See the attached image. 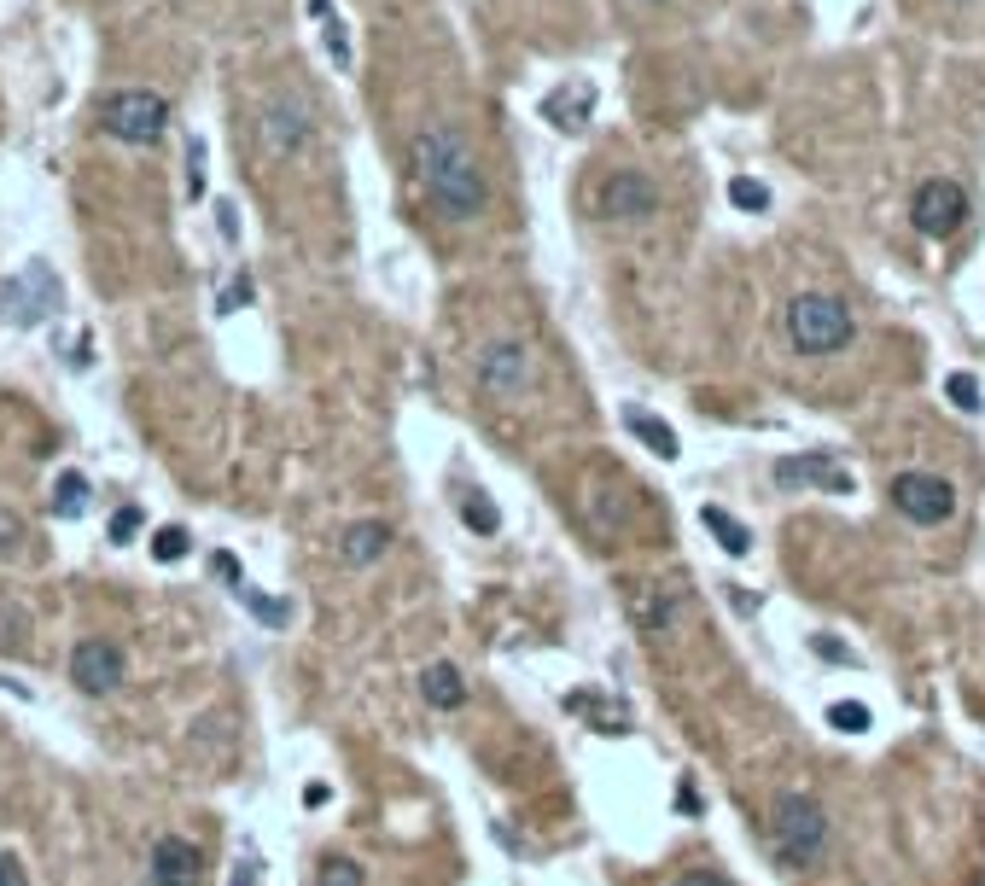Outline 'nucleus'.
I'll return each instance as SVG.
<instances>
[{"label": "nucleus", "instance_id": "1", "mask_svg": "<svg viewBox=\"0 0 985 886\" xmlns=\"http://www.w3.org/2000/svg\"><path fill=\"white\" fill-rule=\"evenodd\" d=\"M408 158H414V181H420L426 205L438 210L443 222H478L490 210V181L478 170L473 146L455 135L449 123L420 129L414 146H408Z\"/></svg>", "mask_w": 985, "mask_h": 886}, {"label": "nucleus", "instance_id": "2", "mask_svg": "<svg viewBox=\"0 0 985 886\" xmlns=\"http://www.w3.org/2000/svg\"><path fill=\"white\" fill-rule=\"evenodd\" d=\"M764 846L770 857L793 869V875H805L816 869L828 846H834V822L828 811L816 805V793H799V787H782L776 799H770V811H764Z\"/></svg>", "mask_w": 985, "mask_h": 886}, {"label": "nucleus", "instance_id": "3", "mask_svg": "<svg viewBox=\"0 0 985 886\" xmlns=\"http://www.w3.org/2000/svg\"><path fill=\"white\" fill-rule=\"evenodd\" d=\"M851 339H857V321H851V309L840 304V298H828V292H799V298L787 304V344H793L799 356H840Z\"/></svg>", "mask_w": 985, "mask_h": 886}, {"label": "nucleus", "instance_id": "4", "mask_svg": "<svg viewBox=\"0 0 985 886\" xmlns=\"http://www.w3.org/2000/svg\"><path fill=\"white\" fill-rule=\"evenodd\" d=\"M473 379L490 403H519L537 391V350L525 339H490L473 356Z\"/></svg>", "mask_w": 985, "mask_h": 886}, {"label": "nucleus", "instance_id": "5", "mask_svg": "<svg viewBox=\"0 0 985 886\" xmlns=\"http://www.w3.org/2000/svg\"><path fill=\"white\" fill-rule=\"evenodd\" d=\"M100 123L111 140H129V146H158L170 129V105L158 100L152 88H123L100 105Z\"/></svg>", "mask_w": 985, "mask_h": 886}, {"label": "nucleus", "instance_id": "6", "mask_svg": "<svg viewBox=\"0 0 985 886\" xmlns=\"http://www.w3.org/2000/svg\"><path fill=\"white\" fill-rule=\"evenodd\" d=\"M624 607H630V624L642 630L647 642H665V636L682 630L688 595H682V583H665V578H624Z\"/></svg>", "mask_w": 985, "mask_h": 886}, {"label": "nucleus", "instance_id": "7", "mask_svg": "<svg viewBox=\"0 0 985 886\" xmlns=\"http://www.w3.org/2000/svg\"><path fill=\"white\" fill-rule=\"evenodd\" d=\"M886 496H892V508L904 513L910 525H945V519H956V484L939 473H916V467L910 473H892Z\"/></svg>", "mask_w": 985, "mask_h": 886}, {"label": "nucleus", "instance_id": "8", "mask_svg": "<svg viewBox=\"0 0 985 886\" xmlns=\"http://www.w3.org/2000/svg\"><path fill=\"white\" fill-rule=\"evenodd\" d=\"M910 216H916V228L927 239L962 234V222H968V187H962V181H951V175H933V181H921V187H916Z\"/></svg>", "mask_w": 985, "mask_h": 886}, {"label": "nucleus", "instance_id": "9", "mask_svg": "<svg viewBox=\"0 0 985 886\" xmlns=\"http://www.w3.org/2000/svg\"><path fill=\"white\" fill-rule=\"evenodd\" d=\"M53 309H59V280H53L47 263L12 274V280H0V321H12V327H35V321H47Z\"/></svg>", "mask_w": 985, "mask_h": 886}, {"label": "nucleus", "instance_id": "10", "mask_svg": "<svg viewBox=\"0 0 985 886\" xmlns=\"http://www.w3.org/2000/svg\"><path fill=\"white\" fill-rule=\"evenodd\" d=\"M123 677H129V653L117 648L111 636H88V642H76V653H70V682H76L88 700L117 694Z\"/></svg>", "mask_w": 985, "mask_h": 886}, {"label": "nucleus", "instance_id": "11", "mask_svg": "<svg viewBox=\"0 0 985 886\" xmlns=\"http://www.w3.org/2000/svg\"><path fill=\"white\" fill-rule=\"evenodd\" d=\"M595 216H607V222H647V216H659V187L642 170H612L595 187Z\"/></svg>", "mask_w": 985, "mask_h": 886}, {"label": "nucleus", "instance_id": "12", "mask_svg": "<svg viewBox=\"0 0 985 886\" xmlns=\"http://www.w3.org/2000/svg\"><path fill=\"white\" fill-rule=\"evenodd\" d=\"M309 140H315V111L298 94H274L269 111H263V146L274 158H292V152H304Z\"/></svg>", "mask_w": 985, "mask_h": 886}, {"label": "nucleus", "instance_id": "13", "mask_svg": "<svg viewBox=\"0 0 985 886\" xmlns=\"http://www.w3.org/2000/svg\"><path fill=\"white\" fill-rule=\"evenodd\" d=\"M146 881L152 886H204V852L187 834H158L146 857Z\"/></svg>", "mask_w": 985, "mask_h": 886}, {"label": "nucleus", "instance_id": "14", "mask_svg": "<svg viewBox=\"0 0 985 886\" xmlns=\"http://www.w3.org/2000/svg\"><path fill=\"white\" fill-rule=\"evenodd\" d=\"M776 484L787 490H828V496H851V473L834 461V455H782L776 461Z\"/></svg>", "mask_w": 985, "mask_h": 886}, {"label": "nucleus", "instance_id": "15", "mask_svg": "<svg viewBox=\"0 0 985 886\" xmlns=\"http://www.w3.org/2000/svg\"><path fill=\"white\" fill-rule=\"evenodd\" d=\"M589 111H595V88H589V82H560V88L543 100V117L554 129H566V135L589 123Z\"/></svg>", "mask_w": 985, "mask_h": 886}, {"label": "nucleus", "instance_id": "16", "mask_svg": "<svg viewBox=\"0 0 985 886\" xmlns=\"http://www.w3.org/2000/svg\"><path fill=\"white\" fill-rule=\"evenodd\" d=\"M420 700H426L432 712H461V706H467V677H461L449 659H438V665L420 671Z\"/></svg>", "mask_w": 985, "mask_h": 886}, {"label": "nucleus", "instance_id": "17", "mask_svg": "<svg viewBox=\"0 0 985 886\" xmlns=\"http://www.w3.org/2000/svg\"><path fill=\"white\" fill-rule=\"evenodd\" d=\"M385 548H391V525L385 519H356L339 537V560L344 566H374Z\"/></svg>", "mask_w": 985, "mask_h": 886}, {"label": "nucleus", "instance_id": "18", "mask_svg": "<svg viewBox=\"0 0 985 886\" xmlns=\"http://www.w3.org/2000/svg\"><path fill=\"white\" fill-rule=\"evenodd\" d=\"M624 426H630V438H642L653 455H665V461H677V432L659 420V414L647 409H624Z\"/></svg>", "mask_w": 985, "mask_h": 886}, {"label": "nucleus", "instance_id": "19", "mask_svg": "<svg viewBox=\"0 0 985 886\" xmlns=\"http://www.w3.org/2000/svg\"><path fill=\"white\" fill-rule=\"evenodd\" d=\"M0 653H12V659H30L35 653V624L12 601H0Z\"/></svg>", "mask_w": 985, "mask_h": 886}, {"label": "nucleus", "instance_id": "20", "mask_svg": "<svg viewBox=\"0 0 985 886\" xmlns=\"http://www.w3.org/2000/svg\"><path fill=\"white\" fill-rule=\"evenodd\" d=\"M88 496H94V484L82 473H65L53 484V519H82V513H88Z\"/></svg>", "mask_w": 985, "mask_h": 886}, {"label": "nucleus", "instance_id": "21", "mask_svg": "<svg viewBox=\"0 0 985 886\" xmlns=\"http://www.w3.org/2000/svg\"><path fill=\"white\" fill-rule=\"evenodd\" d=\"M700 519H706V531H712L729 554H747V548H752V531L735 519V513H723V508H712V502H706V508H700Z\"/></svg>", "mask_w": 985, "mask_h": 886}, {"label": "nucleus", "instance_id": "22", "mask_svg": "<svg viewBox=\"0 0 985 886\" xmlns=\"http://www.w3.org/2000/svg\"><path fill=\"white\" fill-rule=\"evenodd\" d=\"M309 18H321V35H327V53H333V65H350V35H344L339 12H333V0H309Z\"/></svg>", "mask_w": 985, "mask_h": 886}, {"label": "nucleus", "instance_id": "23", "mask_svg": "<svg viewBox=\"0 0 985 886\" xmlns=\"http://www.w3.org/2000/svg\"><path fill=\"white\" fill-rule=\"evenodd\" d=\"M461 519H467V531H478V537H496V531H502V513L490 508L484 490H467V496H461Z\"/></svg>", "mask_w": 985, "mask_h": 886}, {"label": "nucleus", "instance_id": "24", "mask_svg": "<svg viewBox=\"0 0 985 886\" xmlns=\"http://www.w3.org/2000/svg\"><path fill=\"white\" fill-rule=\"evenodd\" d=\"M729 205L735 210H764L770 205V187L752 181V175H735V181H729Z\"/></svg>", "mask_w": 985, "mask_h": 886}, {"label": "nucleus", "instance_id": "25", "mask_svg": "<svg viewBox=\"0 0 985 886\" xmlns=\"http://www.w3.org/2000/svg\"><path fill=\"white\" fill-rule=\"evenodd\" d=\"M671 886H735V881H729L723 863H688V869L671 875Z\"/></svg>", "mask_w": 985, "mask_h": 886}, {"label": "nucleus", "instance_id": "26", "mask_svg": "<svg viewBox=\"0 0 985 886\" xmlns=\"http://www.w3.org/2000/svg\"><path fill=\"white\" fill-rule=\"evenodd\" d=\"M24 543H30V525H24V519H18L12 508H0V560L24 554Z\"/></svg>", "mask_w": 985, "mask_h": 886}, {"label": "nucleus", "instance_id": "27", "mask_svg": "<svg viewBox=\"0 0 985 886\" xmlns=\"http://www.w3.org/2000/svg\"><path fill=\"white\" fill-rule=\"evenodd\" d=\"M315 886H362V863H350V857H327V863L315 869Z\"/></svg>", "mask_w": 985, "mask_h": 886}, {"label": "nucleus", "instance_id": "28", "mask_svg": "<svg viewBox=\"0 0 985 886\" xmlns=\"http://www.w3.org/2000/svg\"><path fill=\"white\" fill-rule=\"evenodd\" d=\"M140 525H146V513H140V508H117V513H111V525H105V537H111L117 548H129L140 537Z\"/></svg>", "mask_w": 985, "mask_h": 886}, {"label": "nucleus", "instance_id": "29", "mask_svg": "<svg viewBox=\"0 0 985 886\" xmlns=\"http://www.w3.org/2000/svg\"><path fill=\"white\" fill-rule=\"evenodd\" d=\"M187 548H193V537H187L181 525H164V531L152 537V560H164V566H170V560H181Z\"/></svg>", "mask_w": 985, "mask_h": 886}, {"label": "nucleus", "instance_id": "30", "mask_svg": "<svg viewBox=\"0 0 985 886\" xmlns=\"http://www.w3.org/2000/svg\"><path fill=\"white\" fill-rule=\"evenodd\" d=\"M945 397H951L962 414H974V409H980V379H974V374H951V379H945Z\"/></svg>", "mask_w": 985, "mask_h": 886}, {"label": "nucleus", "instance_id": "31", "mask_svg": "<svg viewBox=\"0 0 985 886\" xmlns=\"http://www.w3.org/2000/svg\"><path fill=\"white\" fill-rule=\"evenodd\" d=\"M828 723L846 729V735H863V729H869V706H846V700H840V706H828Z\"/></svg>", "mask_w": 985, "mask_h": 886}, {"label": "nucleus", "instance_id": "32", "mask_svg": "<svg viewBox=\"0 0 985 886\" xmlns=\"http://www.w3.org/2000/svg\"><path fill=\"white\" fill-rule=\"evenodd\" d=\"M239 595H245V607L263 618V624H292V607H286V601H263V595H251V589H239Z\"/></svg>", "mask_w": 985, "mask_h": 886}, {"label": "nucleus", "instance_id": "33", "mask_svg": "<svg viewBox=\"0 0 985 886\" xmlns=\"http://www.w3.org/2000/svg\"><path fill=\"white\" fill-rule=\"evenodd\" d=\"M239 304H251V280H245V274H234V280L216 292V309H239Z\"/></svg>", "mask_w": 985, "mask_h": 886}, {"label": "nucleus", "instance_id": "34", "mask_svg": "<svg viewBox=\"0 0 985 886\" xmlns=\"http://www.w3.org/2000/svg\"><path fill=\"white\" fill-rule=\"evenodd\" d=\"M187 193H204V140H187Z\"/></svg>", "mask_w": 985, "mask_h": 886}, {"label": "nucleus", "instance_id": "35", "mask_svg": "<svg viewBox=\"0 0 985 886\" xmlns=\"http://www.w3.org/2000/svg\"><path fill=\"white\" fill-rule=\"evenodd\" d=\"M0 886H30V881H24V863H18V857H6V852H0Z\"/></svg>", "mask_w": 985, "mask_h": 886}, {"label": "nucleus", "instance_id": "36", "mask_svg": "<svg viewBox=\"0 0 985 886\" xmlns=\"http://www.w3.org/2000/svg\"><path fill=\"white\" fill-rule=\"evenodd\" d=\"M811 648H816V653H822V659H851V653H846V648H840V642H828V636H816Z\"/></svg>", "mask_w": 985, "mask_h": 886}, {"label": "nucleus", "instance_id": "37", "mask_svg": "<svg viewBox=\"0 0 985 886\" xmlns=\"http://www.w3.org/2000/svg\"><path fill=\"white\" fill-rule=\"evenodd\" d=\"M228 886H257V863H251V857H245V863H239V869H234V881H228Z\"/></svg>", "mask_w": 985, "mask_h": 886}, {"label": "nucleus", "instance_id": "38", "mask_svg": "<svg viewBox=\"0 0 985 886\" xmlns=\"http://www.w3.org/2000/svg\"><path fill=\"white\" fill-rule=\"evenodd\" d=\"M647 6H659V0H647Z\"/></svg>", "mask_w": 985, "mask_h": 886}]
</instances>
